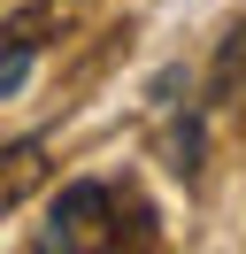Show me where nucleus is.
<instances>
[{"mask_svg":"<svg viewBox=\"0 0 246 254\" xmlns=\"http://www.w3.org/2000/svg\"><path fill=\"white\" fill-rule=\"evenodd\" d=\"M100 239H116V185H100V177H77V185L54 192V208H46V231L39 247L46 254H77V247H100Z\"/></svg>","mask_w":246,"mask_h":254,"instance_id":"obj_1","label":"nucleus"},{"mask_svg":"<svg viewBox=\"0 0 246 254\" xmlns=\"http://www.w3.org/2000/svg\"><path fill=\"white\" fill-rule=\"evenodd\" d=\"M208 108H215V116L246 108V16L215 39V62H208Z\"/></svg>","mask_w":246,"mask_h":254,"instance_id":"obj_2","label":"nucleus"},{"mask_svg":"<svg viewBox=\"0 0 246 254\" xmlns=\"http://www.w3.org/2000/svg\"><path fill=\"white\" fill-rule=\"evenodd\" d=\"M39 154H46V139H23V146H8V154H0V208H15L31 185H39V170H46Z\"/></svg>","mask_w":246,"mask_h":254,"instance_id":"obj_3","label":"nucleus"},{"mask_svg":"<svg viewBox=\"0 0 246 254\" xmlns=\"http://www.w3.org/2000/svg\"><path fill=\"white\" fill-rule=\"evenodd\" d=\"M200 146H208V131H200V116H184V124H169V177H184V185H200Z\"/></svg>","mask_w":246,"mask_h":254,"instance_id":"obj_4","label":"nucleus"}]
</instances>
